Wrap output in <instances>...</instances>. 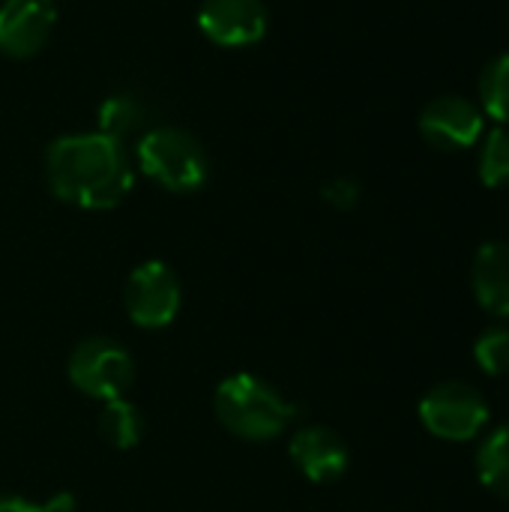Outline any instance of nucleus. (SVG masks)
Here are the masks:
<instances>
[{
    "mask_svg": "<svg viewBox=\"0 0 509 512\" xmlns=\"http://www.w3.org/2000/svg\"><path fill=\"white\" fill-rule=\"evenodd\" d=\"M0 512H75V501H72V495H66V492L54 495V498L45 501V504H33V501H27V498L6 495V498H0Z\"/></svg>",
    "mask_w": 509,
    "mask_h": 512,
    "instance_id": "obj_18",
    "label": "nucleus"
},
{
    "mask_svg": "<svg viewBox=\"0 0 509 512\" xmlns=\"http://www.w3.org/2000/svg\"><path fill=\"white\" fill-rule=\"evenodd\" d=\"M291 462L297 465V471L312 480V483H333L339 480L345 471H348V447L345 441L324 429V426H309V429H300L294 438H291Z\"/></svg>",
    "mask_w": 509,
    "mask_h": 512,
    "instance_id": "obj_10",
    "label": "nucleus"
},
{
    "mask_svg": "<svg viewBox=\"0 0 509 512\" xmlns=\"http://www.w3.org/2000/svg\"><path fill=\"white\" fill-rule=\"evenodd\" d=\"M477 171H480L483 186H489V189L509 186V126H495L483 138Z\"/></svg>",
    "mask_w": 509,
    "mask_h": 512,
    "instance_id": "obj_16",
    "label": "nucleus"
},
{
    "mask_svg": "<svg viewBox=\"0 0 509 512\" xmlns=\"http://www.w3.org/2000/svg\"><path fill=\"white\" fill-rule=\"evenodd\" d=\"M474 357L486 375H509V330L507 327H489L477 345Z\"/></svg>",
    "mask_w": 509,
    "mask_h": 512,
    "instance_id": "obj_17",
    "label": "nucleus"
},
{
    "mask_svg": "<svg viewBox=\"0 0 509 512\" xmlns=\"http://www.w3.org/2000/svg\"><path fill=\"white\" fill-rule=\"evenodd\" d=\"M195 21L213 45L249 48L267 36L270 12L264 0H204Z\"/></svg>",
    "mask_w": 509,
    "mask_h": 512,
    "instance_id": "obj_7",
    "label": "nucleus"
},
{
    "mask_svg": "<svg viewBox=\"0 0 509 512\" xmlns=\"http://www.w3.org/2000/svg\"><path fill=\"white\" fill-rule=\"evenodd\" d=\"M480 111L501 126H509V51L492 57L480 72Z\"/></svg>",
    "mask_w": 509,
    "mask_h": 512,
    "instance_id": "obj_14",
    "label": "nucleus"
},
{
    "mask_svg": "<svg viewBox=\"0 0 509 512\" xmlns=\"http://www.w3.org/2000/svg\"><path fill=\"white\" fill-rule=\"evenodd\" d=\"M57 21L54 0H3L0 6V54L24 60L42 51Z\"/></svg>",
    "mask_w": 509,
    "mask_h": 512,
    "instance_id": "obj_9",
    "label": "nucleus"
},
{
    "mask_svg": "<svg viewBox=\"0 0 509 512\" xmlns=\"http://www.w3.org/2000/svg\"><path fill=\"white\" fill-rule=\"evenodd\" d=\"M489 417L492 414L483 393L462 381H444L420 402L423 426L441 441H474L489 426Z\"/></svg>",
    "mask_w": 509,
    "mask_h": 512,
    "instance_id": "obj_4",
    "label": "nucleus"
},
{
    "mask_svg": "<svg viewBox=\"0 0 509 512\" xmlns=\"http://www.w3.org/2000/svg\"><path fill=\"white\" fill-rule=\"evenodd\" d=\"M144 123V105L132 93H114L99 105V132L108 138H123Z\"/></svg>",
    "mask_w": 509,
    "mask_h": 512,
    "instance_id": "obj_15",
    "label": "nucleus"
},
{
    "mask_svg": "<svg viewBox=\"0 0 509 512\" xmlns=\"http://www.w3.org/2000/svg\"><path fill=\"white\" fill-rule=\"evenodd\" d=\"M483 129H486V114L480 111L477 102L459 93H444L432 99L420 114L423 138L447 153L474 147L483 138Z\"/></svg>",
    "mask_w": 509,
    "mask_h": 512,
    "instance_id": "obj_8",
    "label": "nucleus"
},
{
    "mask_svg": "<svg viewBox=\"0 0 509 512\" xmlns=\"http://www.w3.org/2000/svg\"><path fill=\"white\" fill-rule=\"evenodd\" d=\"M321 195L336 210H354L357 201H360V183L351 180V177H333L330 183H324Z\"/></svg>",
    "mask_w": 509,
    "mask_h": 512,
    "instance_id": "obj_19",
    "label": "nucleus"
},
{
    "mask_svg": "<svg viewBox=\"0 0 509 512\" xmlns=\"http://www.w3.org/2000/svg\"><path fill=\"white\" fill-rule=\"evenodd\" d=\"M474 294L480 306L498 318H509V243L495 240L480 246L474 258Z\"/></svg>",
    "mask_w": 509,
    "mask_h": 512,
    "instance_id": "obj_11",
    "label": "nucleus"
},
{
    "mask_svg": "<svg viewBox=\"0 0 509 512\" xmlns=\"http://www.w3.org/2000/svg\"><path fill=\"white\" fill-rule=\"evenodd\" d=\"M141 171L168 192H198L210 177V159L201 141L180 126H153L138 141Z\"/></svg>",
    "mask_w": 509,
    "mask_h": 512,
    "instance_id": "obj_3",
    "label": "nucleus"
},
{
    "mask_svg": "<svg viewBox=\"0 0 509 512\" xmlns=\"http://www.w3.org/2000/svg\"><path fill=\"white\" fill-rule=\"evenodd\" d=\"M123 306L132 324L144 330L168 327L180 312V282L162 261H144L135 267L123 288Z\"/></svg>",
    "mask_w": 509,
    "mask_h": 512,
    "instance_id": "obj_6",
    "label": "nucleus"
},
{
    "mask_svg": "<svg viewBox=\"0 0 509 512\" xmlns=\"http://www.w3.org/2000/svg\"><path fill=\"white\" fill-rule=\"evenodd\" d=\"M51 192L81 210H111L132 192V165L123 141L102 132L63 135L45 150Z\"/></svg>",
    "mask_w": 509,
    "mask_h": 512,
    "instance_id": "obj_1",
    "label": "nucleus"
},
{
    "mask_svg": "<svg viewBox=\"0 0 509 512\" xmlns=\"http://www.w3.org/2000/svg\"><path fill=\"white\" fill-rule=\"evenodd\" d=\"M99 435L114 450H132V447H138V441L144 435V420L132 402L111 399V402H105V408L99 414Z\"/></svg>",
    "mask_w": 509,
    "mask_h": 512,
    "instance_id": "obj_13",
    "label": "nucleus"
},
{
    "mask_svg": "<svg viewBox=\"0 0 509 512\" xmlns=\"http://www.w3.org/2000/svg\"><path fill=\"white\" fill-rule=\"evenodd\" d=\"M477 477L492 495L509 501V423L483 438L477 450Z\"/></svg>",
    "mask_w": 509,
    "mask_h": 512,
    "instance_id": "obj_12",
    "label": "nucleus"
},
{
    "mask_svg": "<svg viewBox=\"0 0 509 512\" xmlns=\"http://www.w3.org/2000/svg\"><path fill=\"white\" fill-rule=\"evenodd\" d=\"M213 411L219 423L243 441H273L294 420V405L249 372H237L216 387Z\"/></svg>",
    "mask_w": 509,
    "mask_h": 512,
    "instance_id": "obj_2",
    "label": "nucleus"
},
{
    "mask_svg": "<svg viewBox=\"0 0 509 512\" xmlns=\"http://www.w3.org/2000/svg\"><path fill=\"white\" fill-rule=\"evenodd\" d=\"M69 381L90 399H123L135 381V360L111 339H87L69 357Z\"/></svg>",
    "mask_w": 509,
    "mask_h": 512,
    "instance_id": "obj_5",
    "label": "nucleus"
}]
</instances>
